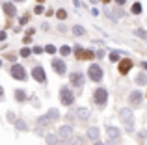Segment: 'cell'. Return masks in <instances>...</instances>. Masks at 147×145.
Returning <instances> with one entry per match:
<instances>
[{
	"mask_svg": "<svg viewBox=\"0 0 147 145\" xmlns=\"http://www.w3.org/2000/svg\"><path fill=\"white\" fill-rule=\"evenodd\" d=\"M37 125H39V127H47V125H50V117H49V115L37 117Z\"/></svg>",
	"mask_w": 147,
	"mask_h": 145,
	"instance_id": "cell-20",
	"label": "cell"
},
{
	"mask_svg": "<svg viewBox=\"0 0 147 145\" xmlns=\"http://www.w3.org/2000/svg\"><path fill=\"white\" fill-rule=\"evenodd\" d=\"M125 2H127V0H115V4H117V6H123Z\"/></svg>",
	"mask_w": 147,
	"mask_h": 145,
	"instance_id": "cell-37",
	"label": "cell"
},
{
	"mask_svg": "<svg viewBox=\"0 0 147 145\" xmlns=\"http://www.w3.org/2000/svg\"><path fill=\"white\" fill-rule=\"evenodd\" d=\"M2 99H4V87L0 86V101H2Z\"/></svg>",
	"mask_w": 147,
	"mask_h": 145,
	"instance_id": "cell-39",
	"label": "cell"
},
{
	"mask_svg": "<svg viewBox=\"0 0 147 145\" xmlns=\"http://www.w3.org/2000/svg\"><path fill=\"white\" fill-rule=\"evenodd\" d=\"M13 2H24V0H13Z\"/></svg>",
	"mask_w": 147,
	"mask_h": 145,
	"instance_id": "cell-44",
	"label": "cell"
},
{
	"mask_svg": "<svg viewBox=\"0 0 147 145\" xmlns=\"http://www.w3.org/2000/svg\"><path fill=\"white\" fill-rule=\"evenodd\" d=\"M2 9L7 17H15V13H17V7L13 2H2Z\"/></svg>",
	"mask_w": 147,
	"mask_h": 145,
	"instance_id": "cell-13",
	"label": "cell"
},
{
	"mask_svg": "<svg viewBox=\"0 0 147 145\" xmlns=\"http://www.w3.org/2000/svg\"><path fill=\"white\" fill-rule=\"evenodd\" d=\"M32 52H36V54H41V52H43V48H41V47H34Z\"/></svg>",
	"mask_w": 147,
	"mask_h": 145,
	"instance_id": "cell-36",
	"label": "cell"
},
{
	"mask_svg": "<svg viewBox=\"0 0 147 145\" xmlns=\"http://www.w3.org/2000/svg\"><path fill=\"white\" fill-rule=\"evenodd\" d=\"M104 130H106L108 138H110L112 142H119V138H121V130H119L117 127H114V125H106Z\"/></svg>",
	"mask_w": 147,
	"mask_h": 145,
	"instance_id": "cell-8",
	"label": "cell"
},
{
	"mask_svg": "<svg viewBox=\"0 0 147 145\" xmlns=\"http://www.w3.org/2000/svg\"><path fill=\"white\" fill-rule=\"evenodd\" d=\"M115 143H117V142H112V140H110V142H106V145H115Z\"/></svg>",
	"mask_w": 147,
	"mask_h": 145,
	"instance_id": "cell-40",
	"label": "cell"
},
{
	"mask_svg": "<svg viewBox=\"0 0 147 145\" xmlns=\"http://www.w3.org/2000/svg\"><path fill=\"white\" fill-rule=\"evenodd\" d=\"M110 60H112V62H119V52L114 50V52L110 54Z\"/></svg>",
	"mask_w": 147,
	"mask_h": 145,
	"instance_id": "cell-29",
	"label": "cell"
},
{
	"mask_svg": "<svg viewBox=\"0 0 147 145\" xmlns=\"http://www.w3.org/2000/svg\"><path fill=\"white\" fill-rule=\"evenodd\" d=\"M132 60L130 58H123L121 62H119V65H117V69H119V75H127L130 69H132Z\"/></svg>",
	"mask_w": 147,
	"mask_h": 145,
	"instance_id": "cell-10",
	"label": "cell"
},
{
	"mask_svg": "<svg viewBox=\"0 0 147 145\" xmlns=\"http://www.w3.org/2000/svg\"><path fill=\"white\" fill-rule=\"evenodd\" d=\"M60 102L63 106H71L75 102V93H73V89L69 86L60 87Z\"/></svg>",
	"mask_w": 147,
	"mask_h": 145,
	"instance_id": "cell-2",
	"label": "cell"
},
{
	"mask_svg": "<svg viewBox=\"0 0 147 145\" xmlns=\"http://www.w3.org/2000/svg\"><path fill=\"white\" fill-rule=\"evenodd\" d=\"M60 52H61V54H63V56H67V54H71V47H67V45H63V47H61V48H60Z\"/></svg>",
	"mask_w": 147,
	"mask_h": 145,
	"instance_id": "cell-28",
	"label": "cell"
},
{
	"mask_svg": "<svg viewBox=\"0 0 147 145\" xmlns=\"http://www.w3.org/2000/svg\"><path fill=\"white\" fill-rule=\"evenodd\" d=\"M145 95H147V93H145Z\"/></svg>",
	"mask_w": 147,
	"mask_h": 145,
	"instance_id": "cell-48",
	"label": "cell"
},
{
	"mask_svg": "<svg viewBox=\"0 0 147 145\" xmlns=\"http://www.w3.org/2000/svg\"><path fill=\"white\" fill-rule=\"evenodd\" d=\"M15 128H17V130H22V132H24V130H28L30 127H28V125H26L22 119H17V121H15Z\"/></svg>",
	"mask_w": 147,
	"mask_h": 145,
	"instance_id": "cell-19",
	"label": "cell"
},
{
	"mask_svg": "<svg viewBox=\"0 0 147 145\" xmlns=\"http://www.w3.org/2000/svg\"><path fill=\"white\" fill-rule=\"evenodd\" d=\"M45 50H47L49 54H54V52H56V47H54V45H47V47H45Z\"/></svg>",
	"mask_w": 147,
	"mask_h": 145,
	"instance_id": "cell-32",
	"label": "cell"
},
{
	"mask_svg": "<svg viewBox=\"0 0 147 145\" xmlns=\"http://www.w3.org/2000/svg\"><path fill=\"white\" fill-rule=\"evenodd\" d=\"M56 17L60 19V21H63V19L67 17V11H65V9H58V11H56Z\"/></svg>",
	"mask_w": 147,
	"mask_h": 145,
	"instance_id": "cell-26",
	"label": "cell"
},
{
	"mask_svg": "<svg viewBox=\"0 0 147 145\" xmlns=\"http://www.w3.org/2000/svg\"><path fill=\"white\" fill-rule=\"evenodd\" d=\"M7 119H9V121H11V123H13V125H15V121H17V119H15V115H13V113H11V112L7 113Z\"/></svg>",
	"mask_w": 147,
	"mask_h": 145,
	"instance_id": "cell-34",
	"label": "cell"
},
{
	"mask_svg": "<svg viewBox=\"0 0 147 145\" xmlns=\"http://www.w3.org/2000/svg\"><path fill=\"white\" fill-rule=\"evenodd\" d=\"M32 76H34V80L39 82V84L47 82V72H45V67H41V65H37V67L32 69Z\"/></svg>",
	"mask_w": 147,
	"mask_h": 145,
	"instance_id": "cell-7",
	"label": "cell"
},
{
	"mask_svg": "<svg viewBox=\"0 0 147 145\" xmlns=\"http://www.w3.org/2000/svg\"><path fill=\"white\" fill-rule=\"evenodd\" d=\"M145 136H147V130H142L140 134H138V142L140 143H144V140H145Z\"/></svg>",
	"mask_w": 147,
	"mask_h": 145,
	"instance_id": "cell-30",
	"label": "cell"
},
{
	"mask_svg": "<svg viewBox=\"0 0 147 145\" xmlns=\"http://www.w3.org/2000/svg\"><path fill=\"white\" fill-rule=\"evenodd\" d=\"M142 67H144V69H147V62H144V63H142Z\"/></svg>",
	"mask_w": 147,
	"mask_h": 145,
	"instance_id": "cell-41",
	"label": "cell"
},
{
	"mask_svg": "<svg viewBox=\"0 0 147 145\" xmlns=\"http://www.w3.org/2000/svg\"><path fill=\"white\" fill-rule=\"evenodd\" d=\"M132 13H134V15H140V13H142V6H140L138 2L132 4Z\"/></svg>",
	"mask_w": 147,
	"mask_h": 145,
	"instance_id": "cell-25",
	"label": "cell"
},
{
	"mask_svg": "<svg viewBox=\"0 0 147 145\" xmlns=\"http://www.w3.org/2000/svg\"><path fill=\"white\" fill-rule=\"evenodd\" d=\"M93 101H95V104H99V106H106V102H108V91L104 89V87H99V89H95Z\"/></svg>",
	"mask_w": 147,
	"mask_h": 145,
	"instance_id": "cell-6",
	"label": "cell"
},
{
	"mask_svg": "<svg viewBox=\"0 0 147 145\" xmlns=\"http://www.w3.org/2000/svg\"><path fill=\"white\" fill-rule=\"evenodd\" d=\"M73 34H75V36H84V34H86V28H84V26H80V24H76V26H73Z\"/></svg>",
	"mask_w": 147,
	"mask_h": 145,
	"instance_id": "cell-21",
	"label": "cell"
},
{
	"mask_svg": "<svg viewBox=\"0 0 147 145\" xmlns=\"http://www.w3.org/2000/svg\"><path fill=\"white\" fill-rule=\"evenodd\" d=\"M95 145H106V143H102V142H95Z\"/></svg>",
	"mask_w": 147,
	"mask_h": 145,
	"instance_id": "cell-42",
	"label": "cell"
},
{
	"mask_svg": "<svg viewBox=\"0 0 147 145\" xmlns=\"http://www.w3.org/2000/svg\"><path fill=\"white\" fill-rule=\"evenodd\" d=\"M47 115L50 117V121H58V119H60V110H58V108H50Z\"/></svg>",
	"mask_w": 147,
	"mask_h": 145,
	"instance_id": "cell-17",
	"label": "cell"
},
{
	"mask_svg": "<svg viewBox=\"0 0 147 145\" xmlns=\"http://www.w3.org/2000/svg\"><path fill=\"white\" fill-rule=\"evenodd\" d=\"M15 99H17L19 102H24L26 99H28L26 97V91L24 89H15Z\"/></svg>",
	"mask_w": 147,
	"mask_h": 145,
	"instance_id": "cell-18",
	"label": "cell"
},
{
	"mask_svg": "<svg viewBox=\"0 0 147 145\" xmlns=\"http://www.w3.org/2000/svg\"><path fill=\"white\" fill-rule=\"evenodd\" d=\"M60 145H67V142H61V143H60Z\"/></svg>",
	"mask_w": 147,
	"mask_h": 145,
	"instance_id": "cell-43",
	"label": "cell"
},
{
	"mask_svg": "<svg viewBox=\"0 0 147 145\" xmlns=\"http://www.w3.org/2000/svg\"><path fill=\"white\" fill-rule=\"evenodd\" d=\"M71 145H86V140H84L82 136H73Z\"/></svg>",
	"mask_w": 147,
	"mask_h": 145,
	"instance_id": "cell-22",
	"label": "cell"
},
{
	"mask_svg": "<svg viewBox=\"0 0 147 145\" xmlns=\"http://www.w3.org/2000/svg\"><path fill=\"white\" fill-rule=\"evenodd\" d=\"M119 119H123L127 132H132V123H134L132 108H121V110H119Z\"/></svg>",
	"mask_w": 147,
	"mask_h": 145,
	"instance_id": "cell-1",
	"label": "cell"
},
{
	"mask_svg": "<svg viewBox=\"0 0 147 145\" xmlns=\"http://www.w3.org/2000/svg\"><path fill=\"white\" fill-rule=\"evenodd\" d=\"M76 117H78V119H82V121H88L90 119V108H78L76 110Z\"/></svg>",
	"mask_w": 147,
	"mask_h": 145,
	"instance_id": "cell-15",
	"label": "cell"
},
{
	"mask_svg": "<svg viewBox=\"0 0 147 145\" xmlns=\"http://www.w3.org/2000/svg\"><path fill=\"white\" fill-rule=\"evenodd\" d=\"M34 11H36L37 15H39V13H43V6H36V9H34Z\"/></svg>",
	"mask_w": 147,
	"mask_h": 145,
	"instance_id": "cell-35",
	"label": "cell"
},
{
	"mask_svg": "<svg viewBox=\"0 0 147 145\" xmlns=\"http://www.w3.org/2000/svg\"><path fill=\"white\" fill-rule=\"evenodd\" d=\"M142 99H144V97H142V91H132V93L129 95V104L136 108V106L142 104Z\"/></svg>",
	"mask_w": 147,
	"mask_h": 145,
	"instance_id": "cell-12",
	"label": "cell"
},
{
	"mask_svg": "<svg viewBox=\"0 0 147 145\" xmlns=\"http://www.w3.org/2000/svg\"><path fill=\"white\" fill-rule=\"evenodd\" d=\"M73 136H75V130H73L71 125H61V127L58 128V138H60V142L73 140Z\"/></svg>",
	"mask_w": 147,
	"mask_h": 145,
	"instance_id": "cell-3",
	"label": "cell"
},
{
	"mask_svg": "<svg viewBox=\"0 0 147 145\" xmlns=\"http://www.w3.org/2000/svg\"><path fill=\"white\" fill-rule=\"evenodd\" d=\"M50 63H52V69H54V72H56V75H63V72L67 71L65 62H63V60H60V58H54Z\"/></svg>",
	"mask_w": 147,
	"mask_h": 145,
	"instance_id": "cell-9",
	"label": "cell"
},
{
	"mask_svg": "<svg viewBox=\"0 0 147 145\" xmlns=\"http://www.w3.org/2000/svg\"><path fill=\"white\" fill-rule=\"evenodd\" d=\"M88 76H90V80H93V82H100V80H102V69H100L99 63H91L90 69H88Z\"/></svg>",
	"mask_w": 147,
	"mask_h": 145,
	"instance_id": "cell-4",
	"label": "cell"
},
{
	"mask_svg": "<svg viewBox=\"0 0 147 145\" xmlns=\"http://www.w3.org/2000/svg\"><path fill=\"white\" fill-rule=\"evenodd\" d=\"M9 72H11V76H13L15 80H21V82L26 80V71H24V67H22L21 63H13L11 69H9Z\"/></svg>",
	"mask_w": 147,
	"mask_h": 145,
	"instance_id": "cell-5",
	"label": "cell"
},
{
	"mask_svg": "<svg viewBox=\"0 0 147 145\" xmlns=\"http://www.w3.org/2000/svg\"><path fill=\"white\" fill-rule=\"evenodd\" d=\"M6 39V32H0V41H4Z\"/></svg>",
	"mask_w": 147,
	"mask_h": 145,
	"instance_id": "cell-38",
	"label": "cell"
},
{
	"mask_svg": "<svg viewBox=\"0 0 147 145\" xmlns=\"http://www.w3.org/2000/svg\"><path fill=\"white\" fill-rule=\"evenodd\" d=\"M93 50H86V52H82V56H80V58H86V60H91L93 58Z\"/></svg>",
	"mask_w": 147,
	"mask_h": 145,
	"instance_id": "cell-27",
	"label": "cell"
},
{
	"mask_svg": "<svg viewBox=\"0 0 147 145\" xmlns=\"http://www.w3.org/2000/svg\"><path fill=\"white\" fill-rule=\"evenodd\" d=\"M45 142L49 145H60V138H58L56 134H47L45 136Z\"/></svg>",
	"mask_w": 147,
	"mask_h": 145,
	"instance_id": "cell-16",
	"label": "cell"
},
{
	"mask_svg": "<svg viewBox=\"0 0 147 145\" xmlns=\"http://www.w3.org/2000/svg\"><path fill=\"white\" fill-rule=\"evenodd\" d=\"M134 36L140 37V39H147V32L144 28H136V30H134Z\"/></svg>",
	"mask_w": 147,
	"mask_h": 145,
	"instance_id": "cell-23",
	"label": "cell"
},
{
	"mask_svg": "<svg viewBox=\"0 0 147 145\" xmlns=\"http://www.w3.org/2000/svg\"><path fill=\"white\" fill-rule=\"evenodd\" d=\"M102 2H104V4H106V2H110V0H102Z\"/></svg>",
	"mask_w": 147,
	"mask_h": 145,
	"instance_id": "cell-45",
	"label": "cell"
},
{
	"mask_svg": "<svg viewBox=\"0 0 147 145\" xmlns=\"http://www.w3.org/2000/svg\"><path fill=\"white\" fill-rule=\"evenodd\" d=\"M37 2H45V0H37Z\"/></svg>",
	"mask_w": 147,
	"mask_h": 145,
	"instance_id": "cell-47",
	"label": "cell"
},
{
	"mask_svg": "<svg viewBox=\"0 0 147 145\" xmlns=\"http://www.w3.org/2000/svg\"><path fill=\"white\" fill-rule=\"evenodd\" d=\"M136 84H138V86H144V84H147V76L144 75V72H140V75L136 76Z\"/></svg>",
	"mask_w": 147,
	"mask_h": 145,
	"instance_id": "cell-24",
	"label": "cell"
},
{
	"mask_svg": "<svg viewBox=\"0 0 147 145\" xmlns=\"http://www.w3.org/2000/svg\"><path fill=\"white\" fill-rule=\"evenodd\" d=\"M86 136H88L90 140H93V142H99L100 132H99V128H97V127H90V128H88V132H86Z\"/></svg>",
	"mask_w": 147,
	"mask_h": 145,
	"instance_id": "cell-14",
	"label": "cell"
},
{
	"mask_svg": "<svg viewBox=\"0 0 147 145\" xmlns=\"http://www.w3.org/2000/svg\"><path fill=\"white\" fill-rule=\"evenodd\" d=\"M30 54H32V50H30V48H22V50H21V56H22V58H28Z\"/></svg>",
	"mask_w": 147,
	"mask_h": 145,
	"instance_id": "cell-31",
	"label": "cell"
},
{
	"mask_svg": "<svg viewBox=\"0 0 147 145\" xmlns=\"http://www.w3.org/2000/svg\"><path fill=\"white\" fill-rule=\"evenodd\" d=\"M71 86L73 87H82L84 86V75L82 72H71Z\"/></svg>",
	"mask_w": 147,
	"mask_h": 145,
	"instance_id": "cell-11",
	"label": "cell"
},
{
	"mask_svg": "<svg viewBox=\"0 0 147 145\" xmlns=\"http://www.w3.org/2000/svg\"><path fill=\"white\" fill-rule=\"evenodd\" d=\"M19 22H21V24H26V22H28V15H22V17L19 19Z\"/></svg>",
	"mask_w": 147,
	"mask_h": 145,
	"instance_id": "cell-33",
	"label": "cell"
},
{
	"mask_svg": "<svg viewBox=\"0 0 147 145\" xmlns=\"http://www.w3.org/2000/svg\"><path fill=\"white\" fill-rule=\"evenodd\" d=\"M0 67H2V60H0Z\"/></svg>",
	"mask_w": 147,
	"mask_h": 145,
	"instance_id": "cell-46",
	"label": "cell"
}]
</instances>
